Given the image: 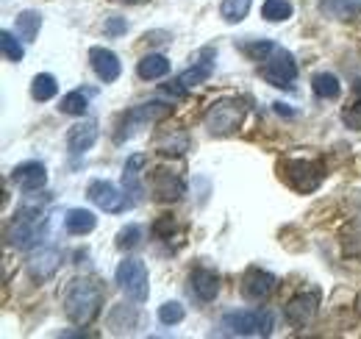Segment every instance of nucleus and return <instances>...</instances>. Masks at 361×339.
Instances as JSON below:
<instances>
[{
    "label": "nucleus",
    "mask_w": 361,
    "mask_h": 339,
    "mask_svg": "<svg viewBox=\"0 0 361 339\" xmlns=\"http://www.w3.org/2000/svg\"><path fill=\"white\" fill-rule=\"evenodd\" d=\"M242 120H245V106H242V100L226 97V100L214 103V106L206 112L203 126L209 128L212 136H228V133H233L236 128L242 126Z\"/></svg>",
    "instance_id": "nucleus-4"
},
{
    "label": "nucleus",
    "mask_w": 361,
    "mask_h": 339,
    "mask_svg": "<svg viewBox=\"0 0 361 339\" xmlns=\"http://www.w3.org/2000/svg\"><path fill=\"white\" fill-rule=\"evenodd\" d=\"M147 186L153 192L156 201H178L180 195L186 192V181L180 178L176 170H167V167H156L150 172L147 178Z\"/></svg>",
    "instance_id": "nucleus-9"
},
{
    "label": "nucleus",
    "mask_w": 361,
    "mask_h": 339,
    "mask_svg": "<svg viewBox=\"0 0 361 339\" xmlns=\"http://www.w3.org/2000/svg\"><path fill=\"white\" fill-rule=\"evenodd\" d=\"M319 8L331 20H350L361 14V0H319Z\"/></svg>",
    "instance_id": "nucleus-19"
},
{
    "label": "nucleus",
    "mask_w": 361,
    "mask_h": 339,
    "mask_svg": "<svg viewBox=\"0 0 361 339\" xmlns=\"http://www.w3.org/2000/svg\"><path fill=\"white\" fill-rule=\"evenodd\" d=\"M312 86H314V95L322 97V100H336L342 95V84H339V78L334 73H317Z\"/></svg>",
    "instance_id": "nucleus-22"
},
{
    "label": "nucleus",
    "mask_w": 361,
    "mask_h": 339,
    "mask_svg": "<svg viewBox=\"0 0 361 339\" xmlns=\"http://www.w3.org/2000/svg\"><path fill=\"white\" fill-rule=\"evenodd\" d=\"M212 73H214V64L203 59V61H195V64H192L189 70H183V73H180L178 81H180L183 86H186V89H195V86L203 84V81H206V78H209Z\"/></svg>",
    "instance_id": "nucleus-23"
},
{
    "label": "nucleus",
    "mask_w": 361,
    "mask_h": 339,
    "mask_svg": "<svg viewBox=\"0 0 361 339\" xmlns=\"http://www.w3.org/2000/svg\"><path fill=\"white\" fill-rule=\"evenodd\" d=\"M262 17H264L267 23H286V20L292 17V3H289V0H264Z\"/></svg>",
    "instance_id": "nucleus-26"
},
{
    "label": "nucleus",
    "mask_w": 361,
    "mask_h": 339,
    "mask_svg": "<svg viewBox=\"0 0 361 339\" xmlns=\"http://www.w3.org/2000/svg\"><path fill=\"white\" fill-rule=\"evenodd\" d=\"M159 150L161 153H183V150H189V139L180 133V136H173V139H167V142H159Z\"/></svg>",
    "instance_id": "nucleus-33"
},
{
    "label": "nucleus",
    "mask_w": 361,
    "mask_h": 339,
    "mask_svg": "<svg viewBox=\"0 0 361 339\" xmlns=\"http://www.w3.org/2000/svg\"><path fill=\"white\" fill-rule=\"evenodd\" d=\"M94 225H97V217H94L90 209H70L67 217H64V228H67V234H73V237L92 234Z\"/></svg>",
    "instance_id": "nucleus-18"
},
{
    "label": "nucleus",
    "mask_w": 361,
    "mask_h": 339,
    "mask_svg": "<svg viewBox=\"0 0 361 339\" xmlns=\"http://www.w3.org/2000/svg\"><path fill=\"white\" fill-rule=\"evenodd\" d=\"M342 120H345V126H348V128L361 131V97L353 103V106H348V109L342 112Z\"/></svg>",
    "instance_id": "nucleus-32"
},
{
    "label": "nucleus",
    "mask_w": 361,
    "mask_h": 339,
    "mask_svg": "<svg viewBox=\"0 0 361 339\" xmlns=\"http://www.w3.org/2000/svg\"><path fill=\"white\" fill-rule=\"evenodd\" d=\"M126 195L128 192H120L111 181H92L90 189H87V198L92 203L109 214H123L126 209H131V201Z\"/></svg>",
    "instance_id": "nucleus-8"
},
{
    "label": "nucleus",
    "mask_w": 361,
    "mask_h": 339,
    "mask_svg": "<svg viewBox=\"0 0 361 339\" xmlns=\"http://www.w3.org/2000/svg\"><path fill=\"white\" fill-rule=\"evenodd\" d=\"M136 73L142 81H156V78H164L170 73V59L161 56V53H147L139 59L136 64Z\"/></svg>",
    "instance_id": "nucleus-17"
},
{
    "label": "nucleus",
    "mask_w": 361,
    "mask_h": 339,
    "mask_svg": "<svg viewBox=\"0 0 361 339\" xmlns=\"http://www.w3.org/2000/svg\"><path fill=\"white\" fill-rule=\"evenodd\" d=\"M103 306V287L92 278H75L70 281L64 292V314L75 326H90L92 320L100 314Z\"/></svg>",
    "instance_id": "nucleus-1"
},
{
    "label": "nucleus",
    "mask_w": 361,
    "mask_h": 339,
    "mask_svg": "<svg viewBox=\"0 0 361 339\" xmlns=\"http://www.w3.org/2000/svg\"><path fill=\"white\" fill-rule=\"evenodd\" d=\"M126 31H128L126 17H109V20H106V34H109V37H120V34H126Z\"/></svg>",
    "instance_id": "nucleus-34"
},
{
    "label": "nucleus",
    "mask_w": 361,
    "mask_h": 339,
    "mask_svg": "<svg viewBox=\"0 0 361 339\" xmlns=\"http://www.w3.org/2000/svg\"><path fill=\"white\" fill-rule=\"evenodd\" d=\"M0 44H3V56H6V61H23V56H25V50H23V44L20 40H14V34L11 31H3L0 34Z\"/></svg>",
    "instance_id": "nucleus-30"
},
{
    "label": "nucleus",
    "mask_w": 361,
    "mask_h": 339,
    "mask_svg": "<svg viewBox=\"0 0 361 339\" xmlns=\"http://www.w3.org/2000/svg\"><path fill=\"white\" fill-rule=\"evenodd\" d=\"M94 142H97V123L94 120H84V123L70 128V133H67V148L73 156L87 153Z\"/></svg>",
    "instance_id": "nucleus-15"
},
{
    "label": "nucleus",
    "mask_w": 361,
    "mask_h": 339,
    "mask_svg": "<svg viewBox=\"0 0 361 339\" xmlns=\"http://www.w3.org/2000/svg\"><path fill=\"white\" fill-rule=\"evenodd\" d=\"M87 109H90V100H87V95L84 92H67L61 100H59V112L61 114H73V117H84L87 114Z\"/></svg>",
    "instance_id": "nucleus-25"
},
{
    "label": "nucleus",
    "mask_w": 361,
    "mask_h": 339,
    "mask_svg": "<svg viewBox=\"0 0 361 339\" xmlns=\"http://www.w3.org/2000/svg\"><path fill=\"white\" fill-rule=\"evenodd\" d=\"M317 306H319V292H317V290L303 292V295L292 297V300L283 306V317H286V323L303 328V326L312 323V317L317 314Z\"/></svg>",
    "instance_id": "nucleus-11"
},
{
    "label": "nucleus",
    "mask_w": 361,
    "mask_h": 339,
    "mask_svg": "<svg viewBox=\"0 0 361 339\" xmlns=\"http://www.w3.org/2000/svg\"><path fill=\"white\" fill-rule=\"evenodd\" d=\"M59 95V81L50 76V73H39L34 81H31V97L45 103V100H53Z\"/></svg>",
    "instance_id": "nucleus-24"
},
{
    "label": "nucleus",
    "mask_w": 361,
    "mask_h": 339,
    "mask_svg": "<svg viewBox=\"0 0 361 339\" xmlns=\"http://www.w3.org/2000/svg\"><path fill=\"white\" fill-rule=\"evenodd\" d=\"M90 64H92V70H94V76H97L103 84H114V81L120 78V73H123V64H120L117 53L109 50V47H92Z\"/></svg>",
    "instance_id": "nucleus-13"
},
{
    "label": "nucleus",
    "mask_w": 361,
    "mask_h": 339,
    "mask_svg": "<svg viewBox=\"0 0 361 339\" xmlns=\"http://www.w3.org/2000/svg\"><path fill=\"white\" fill-rule=\"evenodd\" d=\"M189 290L195 292V297H197V300L209 303V300H214V297H217V292H220V275H217L214 270L197 267V270L189 275Z\"/></svg>",
    "instance_id": "nucleus-14"
},
{
    "label": "nucleus",
    "mask_w": 361,
    "mask_h": 339,
    "mask_svg": "<svg viewBox=\"0 0 361 339\" xmlns=\"http://www.w3.org/2000/svg\"><path fill=\"white\" fill-rule=\"evenodd\" d=\"M59 264H61V254L56 248H42V251H37V254L31 256L28 270H31V275L37 281H47V278H53V273L59 270Z\"/></svg>",
    "instance_id": "nucleus-16"
},
{
    "label": "nucleus",
    "mask_w": 361,
    "mask_h": 339,
    "mask_svg": "<svg viewBox=\"0 0 361 339\" xmlns=\"http://www.w3.org/2000/svg\"><path fill=\"white\" fill-rule=\"evenodd\" d=\"M17 37L23 40V42H34L37 40V34H39V28H42V14L39 11H23L20 17H17Z\"/></svg>",
    "instance_id": "nucleus-21"
},
{
    "label": "nucleus",
    "mask_w": 361,
    "mask_h": 339,
    "mask_svg": "<svg viewBox=\"0 0 361 339\" xmlns=\"http://www.w3.org/2000/svg\"><path fill=\"white\" fill-rule=\"evenodd\" d=\"M250 3L253 0H223V6H220V17L226 20V23H242L245 17H247V11H250Z\"/></svg>",
    "instance_id": "nucleus-27"
},
{
    "label": "nucleus",
    "mask_w": 361,
    "mask_h": 339,
    "mask_svg": "<svg viewBox=\"0 0 361 339\" xmlns=\"http://www.w3.org/2000/svg\"><path fill=\"white\" fill-rule=\"evenodd\" d=\"M120 290L131 297L134 303H145L150 295V287H147V267L139 261V258H126L120 261L117 273H114Z\"/></svg>",
    "instance_id": "nucleus-7"
},
{
    "label": "nucleus",
    "mask_w": 361,
    "mask_h": 339,
    "mask_svg": "<svg viewBox=\"0 0 361 339\" xmlns=\"http://www.w3.org/2000/svg\"><path fill=\"white\" fill-rule=\"evenodd\" d=\"M281 172H283V181L295 192H303V195L319 189V184L325 178L322 165L309 162V159H286V162H281Z\"/></svg>",
    "instance_id": "nucleus-6"
},
{
    "label": "nucleus",
    "mask_w": 361,
    "mask_h": 339,
    "mask_svg": "<svg viewBox=\"0 0 361 339\" xmlns=\"http://www.w3.org/2000/svg\"><path fill=\"white\" fill-rule=\"evenodd\" d=\"M120 3H136V0H120Z\"/></svg>",
    "instance_id": "nucleus-35"
},
{
    "label": "nucleus",
    "mask_w": 361,
    "mask_h": 339,
    "mask_svg": "<svg viewBox=\"0 0 361 339\" xmlns=\"http://www.w3.org/2000/svg\"><path fill=\"white\" fill-rule=\"evenodd\" d=\"M275 287H278V278L272 273H267V270L250 267L242 275V295H245V300H250V303H264L275 292Z\"/></svg>",
    "instance_id": "nucleus-10"
},
{
    "label": "nucleus",
    "mask_w": 361,
    "mask_h": 339,
    "mask_svg": "<svg viewBox=\"0 0 361 339\" xmlns=\"http://www.w3.org/2000/svg\"><path fill=\"white\" fill-rule=\"evenodd\" d=\"M342 254L348 256V258H359L361 261V222L359 225H350L342 234Z\"/></svg>",
    "instance_id": "nucleus-29"
},
{
    "label": "nucleus",
    "mask_w": 361,
    "mask_h": 339,
    "mask_svg": "<svg viewBox=\"0 0 361 339\" xmlns=\"http://www.w3.org/2000/svg\"><path fill=\"white\" fill-rule=\"evenodd\" d=\"M223 328L233 337H270L275 328V317L267 309H239L223 317Z\"/></svg>",
    "instance_id": "nucleus-2"
},
{
    "label": "nucleus",
    "mask_w": 361,
    "mask_h": 339,
    "mask_svg": "<svg viewBox=\"0 0 361 339\" xmlns=\"http://www.w3.org/2000/svg\"><path fill=\"white\" fill-rule=\"evenodd\" d=\"M173 112L170 103H161V100H150V103H142V106H134L123 114V123H120V131L114 133V142H126L134 136L136 128L147 126V123H159L164 120L167 114Z\"/></svg>",
    "instance_id": "nucleus-5"
},
{
    "label": "nucleus",
    "mask_w": 361,
    "mask_h": 339,
    "mask_svg": "<svg viewBox=\"0 0 361 339\" xmlns=\"http://www.w3.org/2000/svg\"><path fill=\"white\" fill-rule=\"evenodd\" d=\"M183 317H186V311H183V306H180L178 300H170V303H164V306L159 309V320H161L164 326H178Z\"/></svg>",
    "instance_id": "nucleus-31"
},
{
    "label": "nucleus",
    "mask_w": 361,
    "mask_h": 339,
    "mask_svg": "<svg viewBox=\"0 0 361 339\" xmlns=\"http://www.w3.org/2000/svg\"><path fill=\"white\" fill-rule=\"evenodd\" d=\"M142 237H145V228L131 222V225H126V228L117 234V248H120V251H134V248L142 245Z\"/></svg>",
    "instance_id": "nucleus-28"
},
{
    "label": "nucleus",
    "mask_w": 361,
    "mask_h": 339,
    "mask_svg": "<svg viewBox=\"0 0 361 339\" xmlns=\"http://www.w3.org/2000/svg\"><path fill=\"white\" fill-rule=\"evenodd\" d=\"M8 178L14 181L17 189L37 192V189H42L47 184V170L42 162H23V165H17V167L8 172Z\"/></svg>",
    "instance_id": "nucleus-12"
},
{
    "label": "nucleus",
    "mask_w": 361,
    "mask_h": 339,
    "mask_svg": "<svg viewBox=\"0 0 361 339\" xmlns=\"http://www.w3.org/2000/svg\"><path fill=\"white\" fill-rule=\"evenodd\" d=\"M259 73H262V78L267 84L281 86V89H292L295 81H298V61L286 47L272 44L270 50L264 53V59H259Z\"/></svg>",
    "instance_id": "nucleus-3"
},
{
    "label": "nucleus",
    "mask_w": 361,
    "mask_h": 339,
    "mask_svg": "<svg viewBox=\"0 0 361 339\" xmlns=\"http://www.w3.org/2000/svg\"><path fill=\"white\" fill-rule=\"evenodd\" d=\"M145 162H147V156H145V153H134V156H128L126 170H123V186H126V192H128V195H134V198L142 195V186H139L136 175H139V170L145 167Z\"/></svg>",
    "instance_id": "nucleus-20"
}]
</instances>
